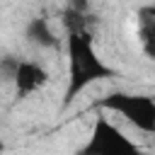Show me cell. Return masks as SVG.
I'll return each mask as SVG.
<instances>
[{
	"label": "cell",
	"instance_id": "1",
	"mask_svg": "<svg viewBox=\"0 0 155 155\" xmlns=\"http://www.w3.org/2000/svg\"><path fill=\"white\" fill-rule=\"evenodd\" d=\"M65 53H68V87L63 104L68 107L85 87H90L97 80L114 78V68H109L94 51L92 31L82 34H68L65 39Z\"/></svg>",
	"mask_w": 155,
	"mask_h": 155
},
{
	"label": "cell",
	"instance_id": "2",
	"mask_svg": "<svg viewBox=\"0 0 155 155\" xmlns=\"http://www.w3.org/2000/svg\"><path fill=\"white\" fill-rule=\"evenodd\" d=\"M99 107L119 111L128 124L138 131L155 133V99L148 94H128V92H109L99 99Z\"/></svg>",
	"mask_w": 155,
	"mask_h": 155
},
{
	"label": "cell",
	"instance_id": "3",
	"mask_svg": "<svg viewBox=\"0 0 155 155\" xmlns=\"http://www.w3.org/2000/svg\"><path fill=\"white\" fill-rule=\"evenodd\" d=\"M78 155H143V150L107 119H97L90 140Z\"/></svg>",
	"mask_w": 155,
	"mask_h": 155
},
{
	"label": "cell",
	"instance_id": "4",
	"mask_svg": "<svg viewBox=\"0 0 155 155\" xmlns=\"http://www.w3.org/2000/svg\"><path fill=\"white\" fill-rule=\"evenodd\" d=\"M15 92L17 97H29L31 92L41 90L48 82V73L44 65H39L36 61H19L17 70H15Z\"/></svg>",
	"mask_w": 155,
	"mask_h": 155
},
{
	"label": "cell",
	"instance_id": "5",
	"mask_svg": "<svg viewBox=\"0 0 155 155\" xmlns=\"http://www.w3.org/2000/svg\"><path fill=\"white\" fill-rule=\"evenodd\" d=\"M138 39L143 46V53L155 61V5L138 7Z\"/></svg>",
	"mask_w": 155,
	"mask_h": 155
},
{
	"label": "cell",
	"instance_id": "6",
	"mask_svg": "<svg viewBox=\"0 0 155 155\" xmlns=\"http://www.w3.org/2000/svg\"><path fill=\"white\" fill-rule=\"evenodd\" d=\"M24 34H27V39H29L31 44H36V46H41V48H53V46L58 44V39H56V34H53V29H51V24H48L46 17H34V19H29Z\"/></svg>",
	"mask_w": 155,
	"mask_h": 155
},
{
	"label": "cell",
	"instance_id": "7",
	"mask_svg": "<svg viewBox=\"0 0 155 155\" xmlns=\"http://www.w3.org/2000/svg\"><path fill=\"white\" fill-rule=\"evenodd\" d=\"M63 27H65V31L68 34H82V31H90V17H87V12H80V10H75L73 5H68L65 10H63Z\"/></svg>",
	"mask_w": 155,
	"mask_h": 155
},
{
	"label": "cell",
	"instance_id": "8",
	"mask_svg": "<svg viewBox=\"0 0 155 155\" xmlns=\"http://www.w3.org/2000/svg\"><path fill=\"white\" fill-rule=\"evenodd\" d=\"M17 65H19V58H12V56H7V58H2V61H0V73H5L7 78H15V70H17Z\"/></svg>",
	"mask_w": 155,
	"mask_h": 155
},
{
	"label": "cell",
	"instance_id": "9",
	"mask_svg": "<svg viewBox=\"0 0 155 155\" xmlns=\"http://www.w3.org/2000/svg\"><path fill=\"white\" fill-rule=\"evenodd\" d=\"M0 153H5V143H2V138H0Z\"/></svg>",
	"mask_w": 155,
	"mask_h": 155
}]
</instances>
